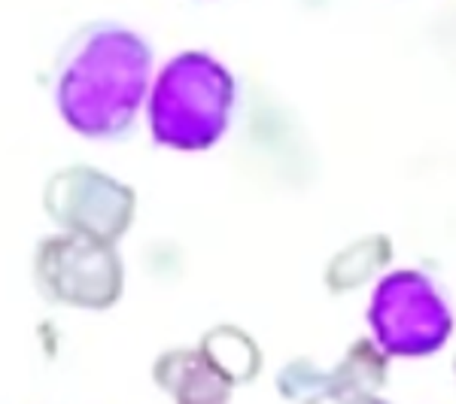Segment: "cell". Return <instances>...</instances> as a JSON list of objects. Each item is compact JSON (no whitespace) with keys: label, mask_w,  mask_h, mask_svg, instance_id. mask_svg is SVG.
<instances>
[{"label":"cell","mask_w":456,"mask_h":404,"mask_svg":"<svg viewBox=\"0 0 456 404\" xmlns=\"http://www.w3.org/2000/svg\"><path fill=\"white\" fill-rule=\"evenodd\" d=\"M238 83L219 58L201 49L174 55L150 85V131L159 146L201 152L232 125Z\"/></svg>","instance_id":"7a4b0ae2"},{"label":"cell","mask_w":456,"mask_h":404,"mask_svg":"<svg viewBox=\"0 0 456 404\" xmlns=\"http://www.w3.org/2000/svg\"><path fill=\"white\" fill-rule=\"evenodd\" d=\"M369 322L378 347L404 359L432 356L453 335L451 304L423 271L387 274L371 295Z\"/></svg>","instance_id":"3957f363"},{"label":"cell","mask_w":456,"mask_h":404,"mask_svg":"<svg viewBox=\"0 0 456 404\" xmlns=\"http://www.w3.org/2000/svg\"><path fill=\"white\" fill-rule=\"evenodd\" d=\"M152 46L134 28L98 19L79 28L55 58L53 94L64 125L88 141H119L150 94Z\"/></svg>","instance_id":"6da1fadb"}]
</instances>
